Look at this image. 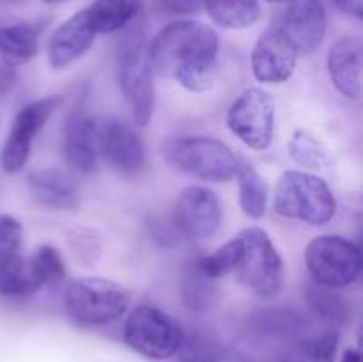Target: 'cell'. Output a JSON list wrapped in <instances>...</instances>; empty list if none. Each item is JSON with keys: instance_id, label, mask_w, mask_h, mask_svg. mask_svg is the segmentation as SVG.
<instances>
[{"instance_id": "cell-11", "label": "cell", "mask_w": 363, "mask_h": 362, "mask_svg": "<svg viewBox=\"0 0 363 362\" xmlns=\"http://www.w3.org/2000/svg\"><path fill=\"white\" fill-rule=\"evenodd\" d=\"M222 204L218 195L201 185L186 187L174 208V222L191 240L211 238L222 224Z\"/></svg>"}, {"instance_id": "cell-18", "label": "cell", "mask_w": 363, "mask_h": 362, "mask_svg": "<svg viewBox=\"0 0 363 362\" xmlns=\"http://www.w3.org/2000/svg\"><path fill=\"white\" fill-rule=\"evenodd\" d=\"M64 155L80 172H92L98 162L96 121L84 112L71 114L64 128Z\"/></svg>"}, {"instance_id": "cell-29", "label": "cell", "mask_w": 363, "mask_h": 362, "mask_svg": "<svg viewBox=\"0 0 363 362\" xmlns=\"http://www.w3.org/2000/svg\"><path fill=\"white\" fill-rule=\"evenodd\" d=\"M199 259V266L209 279H220L229 272L236 270L238 259H240V241L234 236L220 248H216L213 254L202 256Z\"/></svg>"}, {"instance_id": "cell-14", "label": "cell", "mask_w": 363, "mask_h": 362, "mask_svg": "<svg viewBox=\"0 0 363 362\" xmlns=\"http://www.w3.org/2000/svg\"><path fill=\"white\" fill-rule=\"evenodd\" d=\"M298 50L282 27L262 32L252 52V71L259 82L282 84L293 75Z\"/></svg>"}, {"instance_id": "cell-22", "label": "cell", "mask_w": 363, "mask_h": 362, "mask_svg": "<svg viewBox=\"0 0 363 362\" xmlns=\"http://www.w3.org/2000/svg\"><path fill=\"white\" fill-rule=\"evenodd\" d=\"M234 176L240 185V206L243 213L254 220L262 219L268 206V183L264 177L243 156H238Z\"/></svg>"}, {"instance_id": "cell-16", "label": "cell", "mask_w": 363, "mask_h": 362, "mask_svg": "<svg viewBox=\"0 0 363 362\" xmlns=\"http://www.w3.org/2000/svg\"><path fill=\"white\" fill-rule=\"evenodd\" d=\"M94 38L96 32L89 21L87 11H78L52 34L48 43L50 66L62 70L73 64L91 48Z\"/></svg>"}, {"instance_id": "cell-13", "label": "cell", "mask_w": 363, "mask_h": 362, "mask_svg": "<svg viewBox=\"0 0 363 362\" xmlns=\"http://www.w3.org/2000/svg\"><path fill=\"white\" fill-rule=\"evenodd\" d=\"M98 153L123 174H137L145 165V148L137 131L123 121L110 117L96 123Z\"/></svg>"}, {"instance_id": "cell-30", "label": "cell", "mask_w": 363, "mask_h": 362, "mask_svg": "<svg viewBox=\"0 0 363 362\" xmlns=\"http://www.w3.org/2000/svg\"><path fill=\"white\" fill-rule=\"evenodd\" d=\"M289 155L294 162L305 167L319 169L326 162V151L321 142L315 141L307 131H296L289 141Z\"/></svg>"}, {"instance_id": "cell-5", "label": "cell", "mask_w": 363, "mask_h": 362, "mask_svg": "<svg viewBox=\"0 0 363 362\" xmlns=\"http://www.w3.org/2000/svg\"><path fill=\"white\" fill-rule=\"evenodd\" d=\"M165 158L181 172L213 183H225L236 174L238 156L211 137H177L167 142Z\"/></svg>"}, {"instance_id": "cell-6", "label": "cell", "mask_w": 363, "mask_h": 362, "mask_svg": "<svg viewBox=\"0 0 363 362\" xmlns=\"http://www.w3.org/2000/svg\"><path fill=\"white\" fill-rule=\"evenodd\" d=\"M124 341L133 351L151 361L174 357L183 341L176 319L152 305H138L124 323Z\"/></svg>"}, {"instance_id": "cell-31", "label": "cell", "mask_w": 363, "mask_h": 362, "mask_svg": "<svg viewBox=\"0 0 363 362\" xmlns=\"http://www.w3.org/2000/svg\"><path fill=\"white\" fill-rule=\"evenodd\" d=\"M308 362H335L339 350V332L335 329L312 339H303Z\"/></svg>"}, {"instance_id": "cell-23", "label": "cell", "mask_w": 363, "mask_h": 362, "mask_svg": "<svg viewBox=\"0 0 363 362\" xmlns=\"http://www.w3.org/2000/svg\"><path fill=\"white\" fill-rule=\"evenodd\" d=\"M38 53V31L28 23L0 27V59L9 66H21Z\"/></svg>"}, {"instance_id": "cell-32", "label": "cell", "mask_w": 363, "mask_h": 362, "mask_svg": "<svg viewBox=\"0 0 363 362\" xmlns=\"http://www.w3.org/2000/svg\"><path fill=\"white\" fill-rule=\"evenodd\" d=\"M160 4L172 14H191L201 11L204 0H160Z\"/></svg>"}, {"instance_id": "cell-12", "label": "cell", "mask_w": 363, "mask_h": 362, "mask_svg": "<svg viewBox=\"0 0 363 362\" xmlns=\"http://www.w3.org/2000/svg\"><path fill=\"white\" fill-rule=\"evenodd\" d=\"M21 247V224L14 216L0 215V295L4 297H23L35 291Z\"/></svg>"}, {"instance_id": "cell-2", "label": "cell", "mask_w": 363, "mask_h": 362, "mask_svg": "<svg viewBox=\"0 0 363 362\" xmlns=\"http://www.w3.org/2000/svg\"><path fill=\"white\" fill-rule=\"evenodd\" d=\"M273 206L279 215L311 226H325L337 212L335 197L326 181L303 170H287L282 174Z\"/></svg>"}, {"instance_id": "cell-25", "label": "cell", "mask_w": 363, "mask_h": 362, "mask_svg": "<svg viewBox=\"0 0 363 362\" xmlns=\"http://www.w3.org/2000/svg\"><path fill=\"white\" fill-rule=\"evenodd\" d=\"M208 14L223 28H247L261 16L259 0H204Z\"/></svg>"}, {"instance_id": "cell-19", "label": "cell", "mask_w": 363, "mask_h": 362, "mask_svg": "<svg viewBox=\"0 0 363 362\" xmlns=\"http://www.w3.org/2000/svg\"><path fill=\"white\" fill-rule=\"evenodd\" d=\"M35 201L50 209H74L80 204L77 183L59 169H35L27 177Z\"/></svg>"}, {"instance_id": "cell-4", "label": "cell", "mask_w": 363, "mask_h": 362, "mask_svg": "<svg viewBox=\"0 0 363 362\" xmlns=\"http://www.w3.org/2000/svg\"><path fill=\"white\" fill-rule=\"evenodd\" d=\"M236 238L240 241L236 272L241 283L262 298L279 295L286 279V268L268 233L261 227H247Z\"/></svg>"}, {"instance_id": "cell-34", "label": "cell", "mask_w": 363, "mask_h": 362, "mask_svg": "<svg viewBox=\"0 0 363 362\" xmlns=\"http://www.w3.org/2000/svg\"><path fill=\"white\" fill-rule=\"evenodd\" d=\"M14 82H16V71H14V67L9 66L6 60L0 59V96L7 94L14 87Z\"/></svg>"}, {"instance_id": "cell-38", "label": "cell", "mask_w": 363, "mask_h": 362, "mask_svg": "<svg viewBox=\"0 0 363 362\" xmlns=\"http://www.w3.org/2000/svg\"><path fill=\"white\" fill-rule=\"evenodd\" d=\"M268 2H284V0H268Z\"/></svg>"}, {"instance_id": "cell-36", "label": "cell", "mask_w": 363, "mask_h": 362, "mask_svg": "<svg viewBox=\"0 0 363 362\" xmlns=\"http://www.w3.org/2000/svg\"><path fill=\"white\" fill-rule=\"evenodd\" d=\"M340 362H362V353L358 348H346L342 353V358H340Z\"/></svg>"}, {"instance_id": "cell-3", "label": "cell", "mask_w": 363, "mask_h": 362, "mask_svg": "<svg viewBox=\"0 0 363 362\" xmlns=\"http://www.w3.org/2000/svg\"><path fill=\"white\" fill-rule=\"evenodd\" d=\"M64 304L77 325L103 327L124 314L130 305V293L113 280L84 277L67 286Z\"/></svg>"}, {"instance_id": "cell-24", "label": "cell", "mask_w": 363, "mask_h": 362, "mask_svg": "<svg viewBox=\"0 0 363 362\" xmlns=\"http://www.w3.org/2000/svg\"><path fill=\"white\" fill-rule=\"evenodd\" d=\"M305 297L307 304L311 305L312 312L318 316L321 322H325L330 327H340L350 319L351 307L346 298L340 293H337L335 287L323 286L312 280L305 287Z\"/></svg>"}, {"instance_id": "cell-15", "label": "cell", "mask_w": 363, "mask_h": 362, "mask_svg": "<svg viewBox=\"0 0 363 362\" xmlns=\"http://www.w3.org/2000/svg\"><path fill=\"white\" fill-rule=\"evenodd\" d=\"M282 28L298 53L318 52L326 35V11L321 0H291Z\"/></svg>"}, {"instance_id": "cell-33", "label": "cell", "mask_w": 363, "mask_h": 362, "mask_svg": "<svg viewBox=\"0 0 363 362\" xmlns=\"http://www.w3.org/2000/svg\"><path fill=\"white\" fill-rule=\"evenodd\" d=\"M268 362H308L307 353H305L303 339L293 343L289 348H286V350L280 351L279 355L269 358Z\"/></svg>"}, {"instance_id": "cell-1", "label": "cell", "mask_w": 363, "mask_h": 362, "mask_svg": "<svg viewBox=\"0 0 363 362\" xmlns=\"http://www.w3.org/2000/svg\"><path fill=\"white\" fill-rule=\"evenodd\" d=\"M152 71L172 77L186 91H208L213 84L218 35L209 25L179 20L163 27L147 46Z\"/></svg>"}, {"instance_id": "cell-7", "label": "cell", "mask_w": 363, "mask_h": 362, "mask_svg": "<svg viewBox=\"0 0 363 362\" xmlns=\"http://www.w3.org/2000/svg\"><path fill=\"white\" fill-rule=\"evenodd\" d=\"M305 263L314 283L328 287L350 286L362 272L358 245L335 234L314 238L305 251Z\"/></svg>"}, {"instance_id": "cell-17", "label": "cell", "mask_w": 363, "mask_h": 362, "mask_svg": "<svg viewBox=\"0 0 363 362\" xmlns=\"http://www.w3.org/2000/svg\"><path fill=\"white\" fill-rule=\"evenodd\" d=\"M328 73L346 98L362 94V41L354 35L339 39L328 53Z\"/></svg>"}, {"instance_id": "cell-28", "label": "cell", "mask_w": 363, "mask_h": 362, "mask_svg": "<svg viewBox=\"0 0 363 362\" xmlns=\"http://www.w3.org/2000/svg\"><path fill=\"white\" fill-rule=\"evenodd\" d=\"M177 362H218L222 357L218 343L211 336L202 332L183 334V341L177 350Z\"/></svg>"}, {"instance_id": "cell-37", "label": "cell", "mask_w": 363, "mask_h": 362, "mask_svg": "<svg viewBox=\"0 0 363 362\" xmlns=\"http://www.w3.org/2000/svg\"><path fill=\"white\" fill-rule=\"evenodd\" d=\"M46 4H60V2H64V0H45Z\"/></svg>"}, {"instance_id": "cell-26", "label": "cell", "mask_w": 363, "mask_h": 362, "mask_svg": "<svg viewBox=\"0 0 363 362\" xmlns=\"http://www.w3.org/2000/svg\"><path fill=\"white\" fill-rule=\"evenodd\" d=\"M181 293L186 307L194 312H206L216 297L215 280L209 279L199 266V259H191L183 268Z\"/></svg>"}, {"instance_id": "cell-27", "label": "cell", "mask_w": 363, "mask_h": 362, "mask_svg": "<svg viewBox=\"0 0 363 362\" xmlns=\"http://www.w3.org/2000/svg\"><path fill=\"white\" fill-rule=\"evenodd\" d=\"M28 272H30L32 284L38 291L45 284L62 280L66 277V265L60 252L53 245H41L28 259Z\"/></svg>"}, {"instance_id": "cell-8", "label": "cell", "mask_w": 363, "mask_h": 362, "mask_svg": "<svg viewBox=\"0 0 363 362\" xmlns=\"http://www.w3.org/2000/svg\"><path fill=\"white\" fill-rule=\"evenodd\" d=\"M117 78L121 91L131 106L135 123L145 126L155 112V84L147 46L138 34L137 38L126 39L121 48Z\"/></svg>"}, {"instance_id": "cell-10", "label": "cell", "mask_w": 363, "mask_h": 362, "mask_svg": "<svg viewBox=\"0 0 363 362\" xmlns=\"http://www.w3.org/2000/svg\"><path fill=\"white\" fill-rule=\"evenodd\" d=\"M60 103L62 99L59 96H46L28 103L16 114L2 148V167L6 172L16 174L23 169L30 156L35 135L43 130Z\"/></svg>"}, {"instance_id": "cell-35", "label": "cell", "mask_w": 363, "mask_h": 362, "mask_svg": "<svg viewBox=\"0 0 363 362\" xmlns=\"http://www.w3.org/2000/svg\"><path fill=\"white\" fill-rule=\"evenodd\" d=\"M332 4L344 14H350L358 20L363 16V0H332Z\"/></svg>"}, {"instance_id": "cell-9", "label": "cell", "mask_w": 363, "mask_h": 362, "mask_svg": "<svg viewBox=\"0 0 363 362\" xmlns=\"http://www.w3.org/2000/svg\"><path fill=\"white\" fill-rule=\"evenodd\" d=\"M275 102L266 91L250 87L241 92L227 112V124L241 142L255 151L268 149L273 141Z\"/></svg>"}, {"instance_id": "cell-21", "label": "cell", "mask_w": 363, "mask_h": 362, "mask_svg": "<svg viewBox=\"0 0 363 362\" xmlns=\"http://www.w3.org/2000/svg\"><path fill=\"white\" fill-rule=\"evenodd\" d=\"M142 6L144 0H94L85 11L96 34H110L137 18Z\"/></svg>"}, {"instance_id": "cell-20", "label": "cell", "mask_w": 363, "mask_h": 362, "mask_svg": "<svg viewBox=\"0 0 363 362\" xmlns=\"http://www.w3.org/2000/svg\"><path fill=\"white\" fill-rule=\"evenodd\" d=\"M250 329L257 336L272 339H287L296 343L308 330V322L294 309L269 307L254 312L250 318Z\"/></svg>"}]
</instances>
